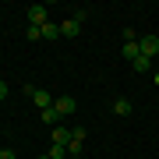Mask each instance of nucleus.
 I'll list each match as a JSON object with an SVG mask.
<instances>
[{"label": "nucleus", "instance_id": "nucleus-6", "mask_svg": "<svg viewBox=\"0 0 159 159\" xmlns=\"http://www.w3.org/2000/svg\"><path fill=\"white\" fill-rule=\"evenodd\" d=\"M124 57L134 64L138 57H142V46H138V39H131V43H124Z\"/></svg>", "mask_w": 159, "mask_h": 159}, {"label": "nucleus", "instance_id": "nucleus-17", "mask_svg": "<svg viewBox=\"0 0 159 159\" xmlns=\"http://www.w3.org/2000/svg\"><path fill=\"white\" fill-rule=\"evenodd\" d=\"M39 159H50V156H39Z\"/></svg>", "mask_w": 159, "mask_h": 159}, {"label": "nucleus", "instance_id": "nucleus-2", "mask_svg": "<svg viewBox=\"0 0 159 159\" xmlns=\"http://www.w3.org/2000/svg\"><path fill=\"white\" fill-rule=\"evenodd\" d=\"M25 14H29V25H39V29L46 25V7H43V4H29Z\"/></svg>", "mask_w": 159, "mask_h": 159}, {"label": "nucleus", "instance_id": "nucleus-9", "mask_svg": "<svg viewBox=\"0 0 159 159\" xmlns=\"http://www.w3.org/2000/svg\"><path fill=\"white\" fill-rule=\"evenodd\" d=\"M39 117H43V124H53V127L60 124V113H57L53 106H50V110H39Z\"/></svg>", "mask_w": 159, "mask_h": 159}, {"label": "nucleus", "instance_id": "nucleus-8", "mask_svg": "<svg viewBox=\"0 0 159 159\" xmlns=\"http://www.w3.org/2000/svg\"><path fill=\"white\" fill-rule=\"evenodd\" d=\"M113 113H117V117H127V113H131V99H124V96L113 99Z\"/></svg>", "mask_w": 159, "mask_h": 159}, {"label": "nucleus", "instance_id": "nucleus-10", "mask_svg": "<svg viewBox=\"0 0 159 159\" xmlns=\"http://www.w3.org/2000/svg\"><path fill=\"white\" fill-rule=\"evenodd\" d=\"M46 156H50V159H71V156H67V145H50Z\"/></svg>", "mask_w": 159, "mask_h": 159}, {"label": "nucleus", "instance_id": "nucleus-12", "mask_svg": "<svg viewBox=\"0 0 159 159\" xmlns=\"http://www.w3.org/2000/svg\"><path fill=\"white\" fill-rule=\"evenodd\" d=\"M131 67H134V71H138V74H145V71H148V67H152V60H148V57H138V60H134V64H131Z\"/></svg>", "mask_w": 159, "mask_h": 159}, {"label": "nucleus", "instance_id": "nucleus-14", "mask_svg": "<svg viewBox=\"0 0 159 159\" xmlns=\"http://www.w3.org/2000/svg\"><path fill=\"white\" fill-rule=\"evenodd\" d=\"M25 35H29V39H43V29H39V25H29V29H25Z\"/></svg>", "mask_w": 159, "mask_h": 159}, {"label": "nucleus", "instance_id": "nucleus-1", "mask_svg": "<svg viewBox=\"0 0 159 159\" xmlns=\"http://www.w3.org/2000/svg\"><path fill=\"white\" fill-rule=\"evenodd\" d=\"M138 46H142V57L152 60L156 53H159V35H142V39H138Z\"/></svg>", "mask_w": 159, "mask_h": 159}, {"label": "nucleus", "instance_id": "nucleus-16", "mask_svg": "<svg viewBox=\"0 0 159 159\" xmlns=\"http://www.w3.org/2000/svg\"><path fill=\"white\" fill-rule=\"evenodd\" d=\"M11 96V89H7V81H0V99H7Z\"/></svg>", "mask_w": 159, "mask_h": 159}, {"label": "nucleus", "instance_id": "nucleus-3", "mask_svg": "<svg viewBox=\"0 0 159 159\" xmlns=\"http://www.w3.org/2000/svg\"><path fill=\"white\" fill-rule=\"evenodd\" d=\"M53 110H57L60 117L74 113V96H57V99H53Z\"/></svg>", "mask_w": 159, "mask_h": 159}, {"label": "nucleus", "instance_id": "nucleus-13", "mask_svg": "<svg viewBox=\"0 0 159 159\" xmlns=\"http://www.w3.org/2000/svg\"><path fill=\"white\" fill-rule=\"evenodd\" d=\"M71 138H74V142H85L89 131H85V127H71Z\"/></svg>", "mask_w": 159, "mask_h": 159}, {"label": "nucleus", "instance_id": "nucleus-15", "mask_svg": "<svg viewBox=\"0 0 159 159\" xmlns=\"http://www.w3.org/2000/svg\"><path fill=\"white\" fill-rule=\"evenodd\" d=\"M0 159H18V152L14 148H0Z\"/></svg>", "mask_w": 159, "mask_h": 159}, {"label": "nucleus", "instance_id": "nucleus-11", "mask_svg": "<svg viewBox=\"0 0 159 159\" xmlns=\"http://www.w3.org/2000/svg\"><path fill=\"white\" fill-rule=\"evenodd\" d=\"M57 35H60V25H53V21L43 25V39H57Z\"/></svg>", "mask_w": 159, "mask_h": 159}, {"label": "nucleus", "instance_id": "nucleus-5", "mask_svg": "<svg viewBox=\"0 0 159 159\" xmlns=\"http://www.w3.org/2000/svg\"><path fill=\"white\" fill-rule=\"evenodd\" d=\"M53 145H71V127H64V124L53 127Z\"/></svg>", "mask_w": 159, "mask_h": 159}, {"label": "nucleus", "instance_id": "nucleus-7", "mask_svg": "<svg viewBox=\"0 0 159 159\" xmlns=\"http://www.w3.org/2000/svg\"><path fill=\"white\" fill-rule=\"evenodd\" d=\"M78 32H81V25L74 21V18H71V21H64V25H60V35H67V39H74Z\"/></svg>", "mask_w": 159, "mask_h": 159}, {"label": "nucleus", "instance_id": "nucleus-4", "mask_svg": "<svg viewBox=\"0 0 159 159\" xmlns=\"http://www.w3.org/2000/svg\"><path fill=\"white\" fill-rule=\"evenodd\" d=\"M32 102H35L39 110H50V106H53V96H50L46 89H35V92H32Z\"/></svg>", "mask_w": 159, "mask_h": 159}]
</instances>
